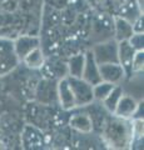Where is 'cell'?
Listing matches in <instances>:
<instances>
[{
  "instance_id": "d6986e66",
  "label": "cell",
  "mask_w": 144,
  "mask_h": 150,
  "mask_svg": "<svg viewBox=\"0 0 144 150\" xmlns=\"http://www.w3.org/2000/svg\"><path fill=\"white\" fill-rule=\"evenodd\" d=\"M143 68H144V51L137 50L134 53L132 60V76L133 75H140V73H143Z\"/></svg>"
},
{
  "instance_id": "e0dca14e",
  "label": "cell",
  "mask_w": 144,
  "mask_h": 150,
  "mask_svg": "<svg viewBox=\"0 0 144 150\" xmlns=\"http://www.w3.org/2000/svg\"><path fill=\"white\" fill-rule=\"evenodd\" d=\"M123 93H124V89L122 85H115L113 88V90L108 94V96L101 101V105H103V108L109 112V114H113V111H114L115 106H117Z\"/></svg>"
},
{
  "instance_id": "4fadbf2b",
  "label": "cell",
  "mask_w": 144,
  "mask_h": 150,
  "mask_svg": "<svg viewBox=\"0 0 144 150\" xmlns=\"http://www.w3.org/2000/svg\"><path fill=\"white\" fill-rule=\"evenodd\" d=\"M113 29H114V39L117 41L128 40L133 34V26L132 21L123 16H117L113 23Z\"/></svg>"
},
{
  "instance_id": "9c48e42d",
  "label": "cell",
  "mask_w": 144,
  "mask_h": 150,
  "mask_svg": "<svg viewBox=\"0 0 144 150\" xmlns=\"http://www.w3.org/2000/svg\"><path fill=\"white\" fill-rule=\"evenodd\" d=\"M138 103L139 101H137L135 98L132 96L131 94L123 93L113 111V115L119 116V118H124V119H133L138 108Z\"/></svg>"
},
{
  "instance_id": "7a4b0ae2",
  "label": "cell",
  "mask_w": 144,
  "mask_h": 150,
  "mask_svg": "<svg viewBox=\"0 0 144 150\" xmlns=\"http://www.w3.org/2000/svg\"><path fill=\"white\" fill-rule=\"evenodd\" d=\"M132 119L119 118L110 114L105 119L103 126V137L105 143L113 149H128L132 146Z\"/></svg>"
},
{
  "instance_id": "2e32d148",
  "label": "cell",
  "mask_w": 144,
  "mask_h": 150,
  "mask_svg": "<svg viewBox=\"0 0 144 150\" xmlns=\"http://www.w3.org/2000/svg\"><path fill=\"white\" fill-rule=\"evenodd\" d=\"M23 143L26 148H40L43 144V138L35 128L26 126L24 129V133H23Z\"/></svg>"
},
{
  "instance_id": "5bb4252c",
  "label": "cell",
  "mask_w": 144,
  "mask_h": 150,
  "mask_svg": "<svg viewBox=\"0 0 144 150\" xmlns=\"http://www.w3.org/2000/svg\"><path fill=\"white\" fill-rule=\"evenodd\" d=\"M21 64H24L26 68L31 70H39L45 65V55L44 51L41 49V46H38L28 53L24 58L21 59Z\"/></svg>"
},
{
  "instance_id": "9a60e30c",
  "label": "cell",
  "mask_w": 144,
  "mask_h": 150,
  "mask_svg": "<svg viewBox=\"0 0 144 150\" xmlns=\"http://www.w3.org/2000/svg\"><path fill=\"white\" fill-rule=\"evenodd\" d=\"M84 53L72 55L67 62V75L72 78H82L83 68H84Z\"/></svg>"
},
{
  "instance_id": "8992f818",
  "label": "cell",
  "mask_w": 144,
  "mask_h": 150,
  "mask_svg": "<svg viewBox=\"0 0 144 150\" xmlns=\"http://www.w3.org/2000/svg\"><path fill=\"white\" fill-rule=\"evenodd\" d=\"M13 44H14V50H15L18 59H19V62H21V59L28 53H30L31 50L38 48V46H41V39L39 35L24 34L13 39Z\"/></svg>"
},
{
  "instance_id": "3957f363",
  "label": "cell",
  "mask_w": 144,
  "mask_h": 150,
  "mask_svg": "<svg viewBox=\"0 0 144 150\" xmlns=\"http://www.w3.org/2000/svg\"><path fill=\"white\" fill-rule=\"evenodd\" d=\"M20 64L14 50L13 39L0 36V78L11 73Z\"/></svg>"
},
{
  "instance_id": "ffe728a7",
  "label": "cell",
  "mask_w": 144,
  "mask_h": 150,
  "mask_svg": "<svg viewBox=\"0 0 144 150\" xmlns=\"http://www.w3.org/2000/svg\"><path fill=\"white\" fill-rule=\"evenodd\" d=\"M134 50H143L144 49V34L143 33H133L132 36L128 39Z\"/></svg>"
},
{
  "instance_id": "52a82bcc",
  "label": "cell",
  "mask_w": 144,
  "mask_h": 150,
  "mask_svg": "<svg viewBox=\"0 0 144 150\" xmlns=\"http://www.w3.org/2000/svg\"><path fill=\"white\" fill-rule=\"evenodd\" d=\"M99 74L103 81L111 83L114 85H122L127 79L125 71L119 63H105L99 64Z\"/></svg>"
},
{
  "instance_id": "ac0fdd59",
  "label": "cell",
  "mask_w": 144,
  "mask_h": 150,
  "mask_svg": "<svg viewBox=\"0 0 144 150\" xmlns=\"http://www.w3.org/2000/svg\"><path fill=\"white\" fill-rule=\"evenodd\" d=\"M115 85L111 83H108V81H99L93 85V98H94V101H99L101 103L106 96L108 94L113 90V88Z\"/></svg>"
},
{
  "instance_id": "5b68a950",
  "label": "cell",
  "mask_w": 144,
  "mask_h": 150,
  "mask_svg": "<svg viewBox=\"0 0 144 150\" xmlns=\"http://www.w3.org/2000/svg\"><path fill=\"white\" fill-rule=\"evenodd\" d=\"M68 80L72 86L77 108H84L88 105H92L93 103H94V98H93V85H90L89 83H87L84 79H82V78L68 76Z\"/></svg>"
},
{
  "instance_id": "44dd1931",
  "label": "cell",
  "mask_w": 144,
  "mask_h": 150,
  "mask_svg": "<svg viewBox=\"0 0 144 150\" xmlns=\"http://www.w3.org/2000/svg\"><path fill=\"white\" fill-rule=\"evenodd\" d=\"M134 1H135L138 9L143 13V9H144V0H134Z\"/></svg>"
},
{
  "instance_id": "30bf717a",
  "label": "cell",
  "mask_w": 144,
  "mask_h": 150,
  "mask_svg": "<svg viewBox=\"0 0 144 150\" xmlns=\"http://www.w3.org/2000/svg\"><path fill=\"white\" fill-rule=\"evenodd\" d=\"M84 56H85V59H84V68H83L82 79H84L90 85H94V84L101 81L100 74H99V65L95 62L90 49L85 51Z\"/></svg>"
},
{
  "instance_id": "6da1fadb",
  "label": "cell",
  "mask_w": 144,
  "mask_h": 150,
  "mask_svg": "<svg viewBox=\"0 0 144 150\" xmlns=\"http://www.w3.org/2000/svg\"><path fill=\"white\" fill-rule=\"evenodd\" d=\"M43 19V0H0V36L39 35Z\"/></svg>"
},
{
  "instance_id": "7c38bea8",
  "label": "cell",
  "mask_w": 144,
  "mask_h": 150,
  "mask_svg": "<svg viewBox=\"0 0 144 150\" xmlns=\"http://www.w3.org/2000/svg\"><path fill=\"white\" fill-rule=\"evenodd\" d=\"M69 126L79 134H90L94 129V123L88 112H75L69 118Z\"/></svg>"
},
{
  "instance_id": "8fae6325",
  "label": "cell",
  "mask_w": 144,
  "mask_h": 150,
  "mask_svg": "<svg viewBox=\"0 0 144 150\" xmlns=\"http://www.w3.org/2000/svg\"><path fill=\"white\" fill-rule=\"evenodd\" d=\"M135 51L128 40L118 41V63L124 69L127 79L132 76V60Z\"/></svg>"
},
{
  "instance_id": "ba28073f",
  "label": "cell",
  "mask_w": 144,
  "mask_h": 150,
  "mask_svg": "<svg viewBox=\"0 0 144 150\" xmlns=\"http://www.w3.org/2000/svg\"><path fill=\"white\" fill-rule=\"evenodd\" d=\"M57 99L59 101L60 106H62V109L64 110H73L77 108L74 94L67 75L62 76V79L57 84Z\"/></svg>"
},
{
  "instance_id": "277c9868",
  "label": "cell",
  "mask_w": 144,
  "mask_h": 150,
  "mask_svg": "<svg viewBox=\"0 0 144 150\" xmlns=\"http://www.w3.org/2000/svg\"><path fill=\"white\" fill-rule=\"evenodd\" d=\"M95 62L99 64L118 63V41L114 39L101 40L90 48Z\"/></svg>"
}]
</instances>
